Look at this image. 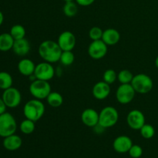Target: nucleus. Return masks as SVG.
I'll return each instance as SVG.
<instances>
[{
    "instance_id": "nucleus-23",
    "label": "nucleus",
    "mask_w": 158,
    "mask_h": 158,
    "mask_svg": "<svg viewBox=\"0 0 158 158\" xmlns=\"http://www.w3.org/2000/svg\"><path fill=\"white\" fill-rule=\"evenodd\" d=\"M19 129L23 134L26 135L32 134L35 129V122L26 118L20 123Z\"/></svg>"
},
{
    "instance_id": "nucleus-3",
    "label": "nucleus",
    "mask_w": 158,
    "mask_h": 158,
    "mask_svg": "<svg viewBox=\"0 0 158 158\" xmlns=\"http://www.w3.org/2000/svg\"><path fill=\"white\" fill-rule=\"evenodd\" d=\"M131 84L136 93L140 94H148L154 87V82L151 77L145 73H138L134 76Z\"/></svg>"
},
{
    "instance_id": "nucleus-21",
    "label": "nucleus",
    "mask_w": 158,
    "mask_h": 158,
    "mask_svg": "<svg viewBox=\"0 0 158 158\" xmlns=\"http://www.w3.org/2000/svg\"><path fill=\"white\" fill-rule=\"evenodd\" d=\"M46 100L48 104L52 107H60L63 103V96L58 92H51Z\"/></svg>"
},
{
    "instance_id": "nucleus-13",
    "label": "nucleus",
    "mask_w": 158,
    "mask_h": 158,
    "mask_svg": "<svg viewBox=\"0 0 158 158\" xmlns=\"http://www.w3.org/2000/svg\"><path fill=\"white\" fill-rule=\"evenodd\" d=\"M133 145V141L131 137L126 135H121L114 139L113 143V148L119 154L128 153Z\"/></svg>"
},
{
    "instance_id": "nucleus-27",
    "label": "nucleus",
    "mask_w": 158,
    "mask_h": 158,
    "mask_svg": "<svg viewBox=\"0 0 158 158\" xmlns=\"http://www.w3.org/2000/svg\"><path fill=\"white\" fill-rule=\"evenodd\" d=\"M134 75L128 69H123L120 70L117 74V80L121 84H127V83H131Z\"/></svg>"
},
{
    "instance_id": "nucleus-12",
    "label": "nucleus",
    "mask_w": 158,
    "mask_h": 158,
    "mask_svg": "<svg viewBox=\"0 0 158 158\" xmlns=\"http://www.w3.org/2000/svg\"><path fill=\"white\" fill-rule=\"evenodd\" d=\"M57 43L63 51H73L77 43V39L72 32L64 31L59 35Z\"/></svg>"
},
{
    "instance_id": "nucleus-8",
    "label": "nucleus",
    "mask_w": 158,
    "mask_h": 158,
    "mask_svg": "<svg viewBox=\"0 0 158 158\" xmlns=\"http://www.w3.org/2000/svg\"><path fill=\"white\" fill-rule=\"evenodd\" d=\"M56 70L52 63L43 61L35 66L34 75L36 79L45 81H49L54 77Z\"/></svg>"
},
{
    "instance_id": "nucleus-22",
    "label": "nucleus",
    "mask_w": 158,
    "mask_h": 158,
    "mask_svg": "<svg viewBox=\"0 0 158 158\" xmlns=\"http://www.w3.org/2000/svg\"><path fill=\"white\" fill-rule=\"evenodd\" d=\"M63 13L66 16L69 17V18H72L74 17L78 12V6L77 3L73 1L66 2L63 6Z\"/></svg>"
},
{
    "instance_id": "nucleus-1",
    "label": "nucleus",
    "mask_w": 158,
    "mask_h": 158,
    "mask_svg": "<svg viewBox=\"0 0 158 158\" xmlns=\"http://www.w3.org/2000/svg\"><path fill=\"white\" fill-rule=\"evenodd\" d=\"M39 55L44 61L50 63L60 62L63 50L57 42L53 40H45L40 43L38 49Z\"/></svg>"
},
{
    "instance_id": "nucleus-32",
    "label": "nucleus",
    "mask_w": 158,
    "mask_h": 158,
    "mask_svg": "<svg viewBox=\"0 0 158 158\" xmlns=\"http://www.w3.org/2000/svg\"><path fill=\"white\" fill-rule=\"evenodd\" d=\"M77 5L80 6H89L95 2V0H75Z\"/></svg>"
},
{
    "instance_id": "nucleus-34",
    "label": "nucleus",
    "mask_w": 158,
    "mask_h": 158,
    "mask_svg": "<svg viewBox=\"0 0 158 158\" xmlns=\"http://www.w3.org/2000/svg\"><path fill=\"white\" fill-rule=\"evenodd\" d=\"M6 108H7V106L3 101L2 98H0V115L6 112Z\"/></svg>"
},
{
    "instance_id": "nucleus-28",
    "label": "nucleus",
    "mask_w": 158,
    "mask_h": 158,
    "mask_svg": "<svg viewBox=\"0 0 158 158\" xmlns=\"http://www.w3.org/2000/svg\"><path fill=\"white\" fill-rule=\"evenodd\" d=\"M140 133L142 137L148 140V139H151L152 137H154V134H155V129H154V127L151 124L145 123L140 128Z\"/></svg>"
},
{
    "instance_id": "nucleus-15",
    "label": "nucleus",
    "mask_w": 158,
    "mask_h": 158,
    "mask_svg": "<svg viewBox=\"0 0 158 158\" xmlns=\"http://www.w3.org/2000/svg\"><path fill=\"white\" fill-rule=\"evenodd\" d=\"M81 120L85 126L88 127H94L99 123V113L92 108L85 109L82 112Z\"/></svg>"
},
{
    "instance_id": "nucleus-37",
    "label": "nucleus",
    "mask_w": 158,
    "mask_h": 158,
    "mask_svg": "<svg viewBox=\"0 0 158 158\" xmlns=\"http://www.w3.org/2000/svg\"><path fill=\"white\" fill-rule=\"evenodd\" d=\"M63 1L66 2H69V1H74V0H63Z\"/></svg>"
},
{
    "instance_id": "nucleus-33",
    "label": "nucleus",
    "mask_w": 158,
    "mask_h": 158,
    "mask_svg": "<svg viewBox=\"0 0 158 158\" xmlns=\"http://www.w3.org/2000/svg\"><path fill=\"white\" fill-rule=\"evenodd\" d=\"M93 128H94V131H95L96 134H103V131H104L105 130H106V128H104L103 126H101V125H100V123L97 124L95 127H93Z\"/></svg>"
},
{
    "instance_id": "nucleus-24",
    "label": "nucleus",
    "mask_w": 158,
    "mask_h": 158,
    "mask_svg": "<svg viewBox=\"0 0 158 158\" xmlns=\"http://www.w3.org/2000/svg\"><path fill=\"white\" fill-rule=\"evenodd\" d=\"M12 83H13V80L12 77L9 73L5 72H0V89H8L9 87H12Z\"/></svg>"
},
{
    "instance_id": "nucleus-20",
    "label": "nucleus",
    "mask_w": 158,
    "mask_h": 158,
    "mask_svg": "<svg viewBox=\"0 0 158 158\" xmlns=\"http://www.w3.org/2000/svg\"><path fill=\"white\" fill-rule=\"evenodd\" d=\"M15 40L12 38L10 33L0 34V51L2 52H7L12 49Z\"/></svg>"
},
{
    "instance_id": "nucleus-14",
    "label": "nucleus",
    "mask_w": 158,
    "mask_h": 158,
    "mask_svg": "<svg viewBox=\"0 0 158 158\" xmlns=\"http://www.w3.org/2000/svg\"><path fill=\"white\" fill-rule=\"evenodd\" d=\"M110 85L106 82L100 81L95 83L92 89V94L94 98L98 100H103L109 97L110 94Z\"/></svg>"
},
{
    "instance_id": "nucleus-36",
    "label": "nucleus",
    "mask_w": 158,
    "mask_h": 158,
    "mask_svg": "<svg viewBox=\"0 0 158 158\" xmlns=\"http://www.w3.org/2000/svg\"><path fill=\"white\" fill-rule=\"evenodd\" d=\"M155 66H156V67H157L158 69V56H157V58H156V60H155Z\"/></svg>"
},
{
    "instance_id": "nucleus-25",
    "label": "nucleus",
    "mask_w": 158,
    "mask_h": 158,
    "mask_svg": "<svg viewBox=\"0 0 158 158\" xmlns=\"http://www.w3.org/2000/svg\"><path fill=\"white\" fill-rule=\"evenodd\" d=\"M9 33L11 34L12 38L15 40H21V39L25 38V36H26V29L22 25H14L10 29Z\"/></svg>"
},
{
    "instance_id": "nucleus-11",
    "label": "nucleus",
    "mask_w": 158,
    "mask_h": 158,
    "mask_svg": "<svg viewBox=\"0 0 158 158\" xmlns=\"http://www.w3.org/2000/svg\"><path fill=\"white\" fill-rule=\"evenodd\" d=\"M107 46L102 40L92 41L88 47V54L94 60H100L107 53Z\"/></svg>"
},
{
    "instance_id": "nucleus-2",
    "label": "nucleus",
    "mask_w": 158,
    "mask_h": 158,
    "mask_svg": "<svg viewBox=\"0 0 158 158\" xmlns=\"http://www.w3.org/2000/svg\"><path fill=\"white\" fill-rule=\"evenodd\" d=\"M46 110L44 103L38 99H32L26 102L23 107V114L26 119L37 122L43 117Z\"/></svg>"
},
{
    "instance_id": "nucleus-30",
    "label": "nucleus",
    "mask_w": 158,
    "mask_h": 158,
    "mask_svg": "<svg viewBox=\"0 0 158 158\" xmlns=\"http://www.w3.org/2000/svg\"><path fill=\"white\" fill-rule=\"evenodd\" d=\"M103 30L101 28L98 26H94L92 27L89 31V37L92 41H96V40H100L103 36Z\"/></svg>"
},
{
    "instance_id": "nucleus-7",
    "label": "nucleus",
    "mask_w": 158,
    "mask_h": 158,
    "mask_svg": "<svg viewBox=\"0 0 158 158\" xmlns=\"http://www.w3.org/2000/svg\"><path fill=\"white\" fill-rule=\"evenodd\" d=\"M137 94L131 83L120 84L116 92V98L120 104L126 105L133 101Z\"/></svg>"
},
{
    "instance_id": "nucleus-5",
    "label": "nucleus",
    "mask_w": 158,
    "mask_h": 158,
    "mask_svg": "<svg viewBox=\"0 0 158 158\" xmlns=\"http://www.w3.org/2000/svg\"><path fill=\"white\" fill-rule=\"evenodd\" d=\"M51 92H52V88L49 81L36 79L32 81L29 86L30 94L34 98L38 100H46Z\"/></svg>"
},
{
    "instance_id": "nucleus-10",
    "label": "nucleus",
    "mask_w": 158,
    "mask_h": 158,
    "mask_svg": "<svg viewBox=\"0 0 158 158\" xmlns=\"http://www.w3.org/2000/svg\"><path fill=\"white\" fill-rule=\"evenodd\" d=\"M145 116L139 110H132L127 116V123L130 128L134 131H140L145 124Z\"/></svg>"
},
{
    "instance_id": "nucleus-26",
    "label": "nucleus",
    "mask_w": 158,
    "mask_h": 158,
    "mask_svg": "<svg viewBox=\"0 0 158 158\" xmlns=\"http://www.w3.org/2000/svg\"><path fill=\"white\" fill-rule=\"evenodd\" d=\"M74 60H75V56L72 51H63L62 52L60 62L63 66H71L73 63Z\"/></svg>"
},
{
    "instance_id": "nucleus-19",
    "label": "nucleus",
    "mask_w": 158,
    "mask_h": 158,
    "mask_svg": "<svg viewBox=\"0 0 158 158\" xmlns=\"http://www.w3.org/2000/svg\"><path fill=\"white\" fill-rule=\"evenodd\" d=\"M101 40L107 46H114L120 41V34L117 29L110 28V29H106L103 31Z\"/></svg>"
},
{
    "instance_id": "nucleus-16",
    "label": "nucleus",
    "mask_w": 158,
    "mask_h": 158,
    "mask_svg": "<svg viewBox=\"0 0 158 158\" xmlns=\"http://www.w3.org/2000/svg\"><path fill=\"white\" fill-rule=\"evenodd\" d=\"M2 144L5 149H6L7 151H15L21 148L22 144H23V140L19 136L14 134L4 137Z\"/></svg>"
},
{
    "instance_id": "nucleus-6",
    "label": "nucleus",
    "mask_w": 158,
    "mask_h": 158,
    "mask_svg": "<svg viewBox=\"0 0 158 158\" xmlns=\"http://www.w3.org/2000/svg\"><path fill=\"white\" fill-rule=\"evenodd\" d=\"M16 130V120L12 114L5 112L0 115V137L4 138L14 134Z\"/></svg>"
},
{
    "instance_id": "nucleus-31",
    "label": "nucleus",
    "mask_w": 158,
    "mask_h": 158,
    "mask_svg": "<svg viewBox=\"0 0 158 158\" xmlns=\"http://www.w3.org/2000/svg\"><path fill=\"white\" fill-rule=\"evenodd\" d=\"M128 153L132 158H140L143 154V149L140 145L133 144Z\"/></svg>"
},
{
    "instance_id": "nucleus-18",
    "label": "nucleus",
    "mask_w": 158,
    "mask_h": 158,
    "mask_svg": "<svg viewBox=\"0 0 158 158\" xmlns=\"http://www.w3.org/2000/svg\"><path fill=\"white\" fill-rule=\"evenodd\" d=\"M35 66L32 60L29 59L24 58L20 60L18 63V70L20 73L25 77H30L34 74Z\"/></svg>"
},
{
    "instance_id": "nucleus-29",
    "label": "nucleus",
    "mask_w": 158,
    "mask_h": 158,
    "mask_svg": "<svg viewBox=\"0 0 158 158\" xmlns=\"http://www.w3.org/2000/svg\"><path fill=\"white\" fill-rule=\"evenodd\" d=\"M117 80V74L115 70L112 69H106L103 75V80L108 84L111 85Z\"/></svg>"
},
{
    "instance_id": "nucleus-17",
    "label": "nucleus",
    "mask_w": 158,
    "mask_h": 158,
    "mask_svg": "<svg viewBox=\"0 0 158 158\" xmlns=\"http://www.w3.org/2000/svg\"><path fill=\"white\" fill-rule=\"evenodd\" d=\"M31 49L30 43L26 38L15 40L12 47L14 53L19 56H25L29 52Z\"/></svg>"
},
{
    "instance_id": "nucleus-4",
    "label": "nucleus",
    "mask_w": 158,
    "mask_h": 158,
    "mask_svg": "<svg viewBox=\"0 0 158 158\" xmlns=\"http://www.w3.org/2000/svg\"><path fill=\"white\" fill-rule=\"evenodd\" d=\"M118 120L119 113L114 106H105L99 113V123L106 129L117 124Z\"/></svg>"
},
{
    "instance_id": "nucleus-9",
    "label": "nucleus",
    "mask_w": 158,
    "mask_h": 158,
    "mask_svg": "<svg viewBox=\"0 0 158 158\" xmlns=\"http://www.w3.org/2000/svg\"><path fill=\"white\" fill-rule=\"evenodd\" d=\"M3 101L6 106L9 108H15L21 103L22 95L20 91L15 87H9L5 89L2 94Z\"/></svg>"
},
{
    "instance_id": "nucleus-35",
    "label": "nucleus",
    "mask_w": 158,
    "mask_h": 158,
    "mask_svg": "<svg viewBox=\"0 0 158 158\" xmlns=\"http://www.w3.org/2000/svg\"><path fill=\"white\" fill-rule=\"evenodd\" d=\"M3 21H4V15H3L2 12L0 11V26H1L2 24L3 23Z\"/></svg>"
}]
</instances>
